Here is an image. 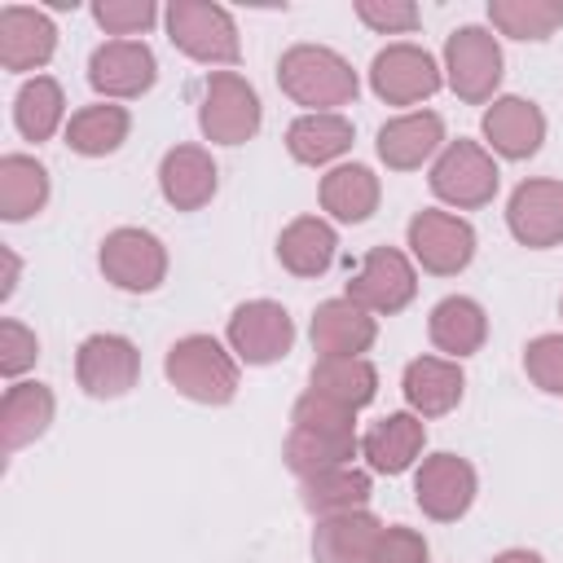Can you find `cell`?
<instances>
[{"instance_id":"1","label":"cell","mask_w":563,"mask_h":563,"mask_svg":"<svg viewBox=\"0 0 563 563\" xmlns=\"http://www.w3.org/2000/svg\"><path fill=\"white\" fill-rule=\"evenodd\" d=\"M361 449V435H356V422H352V409L317 396V391H303L290 409V431H286V444H282V457L286 466L308 479L317 471H334V466H352Z\"/></svg>"},{"instance_id":"2","label":"cell","mask_w":563,"mask_h":563,"mask_svg":"<svg viewBox=\"0 0 563 563\" xmlns=\"http://www.w3.org/2000/svg\"><path fill=\"white\" fill-rule=\"evenodd\" d=\"M277 88L295 106H308V114H334V106H347L361 84L343 53L325 44H295L277 62Z\"/></svg>"},{"instance_id":"3","label":"cell","mask_w":563,"mask_h":563,"mask_svg":"<svg viewBox=\"0 0 563 563\" xmlns=\"http://www.w3.org/2000/svg\"><path fill=\"white\" fill-rule=\"evenodd\" d=\"M167 383L198 405H229L238 396V356L211 334H185L167 347Z\"/></svg>"},{"instance_id":"4","label":"cell","mask_w":563,"mask_h":563,"mask_svg":"<svg viewBox=\"0 0 563 563\" xmlns=\"http://www.w3.org/2000/svg\"><path fill=\"white\" fill-rule=\"evenodd\" d=\"M167 40L194 57V62H207V66H233L242 44H238V26L229 18V9L220 4H202V0H172L167 13Z\"/></svg>"},{"instance_id":"5","label":"cell","mask_w":563,"mask_h":563,"mask_svg":"<svg viewBox=\"0 0 563 563\" xmlns=\"http://www.w3.org/2000/svg\"><path fill=\"white\" fill-rule=\"evenodd\" d=\"M260 92L238 75V70H211L202 84V106H198V128L216 145H242L260 132Z\"/></svg>"},{"instance_id":"6","label":"cell","mask_w":563,"mask_h":563,"mask_svg":"<svg viewBox=\"0 0 563 563\" xmlns=\"http://www.w3.org/2000/svg\"><path fill=\"white\" fill-rule=\"evenodd\" d=\"M497 180H501V172H497L493 154L466 136L449 141L440 150V158L431 163V194L457 211H475V207L493 202Z\"/></svg>"},{"instance_id":"7","label":"cell","mask_w":563,"mask_h":563,"mask_svg":"<svg viewBox=\"0 0 563 563\" xmlns=\"http://www.w3.org/2000/svg\"><path fill=\"white\" fill-rule=\"evenodd\" d=\"M444 79L471 106L493 101V92L501 84V44H497V35L488 26H457L444 40Z\"/></svg>"},{"instance_id":"8","label":"cell","mask_w":563,"mask_h":563,"mask_svg":"<svg viewBox=\"0 0 563 563\" xmlns=\"http://www.w3.org/2000/svg\"><path fill=\"white\" fill-rule=\"evenodd\" d=\"M97 264H101L106 282H114L119 290L150 295L167 277V246L150 229H114V233H106Z\"/></svg>"},{"instance_id":"9","label":"cell","mask_w":563,"mask_h":563,"mask_svg":"<svg viewBox=\"0 0 563 563\" xmlns=\"http://www.w3.org/2000/svg\"><path fill=\"white\" fill-rule=\"evenodd\" d=\"M413 295H418V273H413L409 255L396 251V246H374V251H365L361 268H356L352 282H347V299L361 303V308L374 312V317L400 312Z\"/></svg>"},{"instance_id":"10","label":"cell","mask_w":563,"mask_h":563,"mask_svg":"<svg viewBox=\"0 0 563 563\" xmlns=\"http://www.w3.org/2000/svg\"><path fill=\"white\" fill-rule=\"evenodd\" d=\"M409 255L435 273V277H453L462 273L471 260H475V229L453 216V211H435V207H422L413 220H409Z\"/></svg>"},{"instance_id":"11","label":"cell","mask_w":563,"mask_h":563,"mask_svg":"<svg viewBox=\"0 0 563 563\" xmlns=\"http://www.w3.org/2000/svg\"><path fill=\"white\" fill-rule=\"evenodd\" d=\"M229 352L246 365H273L290 352L295 343V321L282 303L273 299H251V303H238L233 317H229Z\"/></svg>"},{"instance_id":"12","label":"cell","mask_w":563,"mask_h":563,"mask_svg":"<svg viewBox=\"0 0 563 563\" xmlns=\"http://www.w3.org/2000/svg\"><path fill=\"white\" fill-rule=\"evenodd\" d=\"M75 378L97 400H119L141 378V352L123 334H88L75 352Z\"/></svg>"},{"instance_id":"13","label":"cell","mask_w":563,"mask_h":563,"mask_svg":"<svg viewBox=\"0 0 563 563\" xmlns=\"http://www.w3.org/2000/svg\"><path fill=\"white\" fill-rule=\"evenodd\" d=\"M475 466L457 453H431L422 457L418 475H413V501L427 519L435 523H453L471 510L475 501Z\"/></svg>"},{"instance_id":"14","label":"cell","mask_w":563,"mask_h":563,"mask_svg":"<svg viewBox=\"0 0 563 563\" xmlns=\"http://www.w3.org/2000/svg\"><path fill=\"white\" fill-rule=\"evenodd\" d=\"M444 84L435 57L418 44H387L383 53H374L369 62V88L387 101V106H413L427 101L435 88Z\"/></svg>"},{"instance_id":"15","label":"cell","mask_w":563,"mask_h":563,"mask_svg":"<svg viewBox=\"0 0 563 563\" xmlns=\"http://www.w3.org/2000/svg\"><path fill=\"white\" fill-rule=\"evenodd\" d=\"M154 79H158V62L145 40H106L88 57V84L110 101L141 97L154 88Z\"/></svg>"},{"instance_id":"16","label":"cell","mask_w":563,"mask_h":563,"mask_svg":"<svg viewBox=\"0 0 563 563\" xmlns=\"http://www.w3.org/2000/svg\"><path fill=\"white\" fill-rule=\"evenodd\" d=\"M506 224H510L519 246H532V251L559 246L563 242V180L537 176V180L515 185L510 207H506Z\"/></svg>"},{"instance_id":"17","label":"cell","mask_w":563,"mask_h":563,"mask_svg":"<svg viewBox=\"0 0 563 563\" xmlns=\"http://www.w3.org/2000/svg\"><path fill=\"white\" fill-rule=\"evenodd\" d=\"M308 334H312L317 356H361V352L374 347L378 321H374V312H365L361 303H352V299L343 295V299L317 303Z\"/></svg>"},{"instance_id":"18","label":"cell","mask_w":563,"mask_h":563,"mask_svg":"<svg viewBox=\"0 0 563 563\" xmlns=\"http://www.w3.org/2000/svg\"><path fill=\"white\" fill-rule=\"evenodd\" d=\"M57 53V26L48 13L26 4L0 9V66L4 70H40Z\"/></svg>"},{"instance_id":"19","label":"cell","mask_w":563,"mask_h":563,"mask_svg":"<svg viewBox=\"0 0 563 563\" xmlns=\"http://www.w3.org/2000/svg\"><path fill=\"white\" fill-rule=\"evenodd\" d=\"M484 136L501 158H532L545 141V114L528 97H493L484 110Z\"/></svg>"},{"instance_id":"20","label":"cell","mask_w":563,"mask_h":563,"mask_svg":"<svg viewBox=\"0 0 563 563\" xmlns=\"http://www.w3.org/2000/svg\"><path fill=\"white\" fill-rule=\"evenodd\" d=\"M220 172L202 145H176L158 163V189L176 211H198L216 198Z\"/></svg>"},{"instance_id":"21","label":"cell","mask_w":563,"mask_h":563,"mask_svg":"<svg viewBox=\"0 0 563 563\" xmlns=\"http://www.w3.org/2000/svg\"><path fill=\"white\" fill-rule=\"evenodd\" d=\"M444 145H449L444 141V119L431 114V110H413V114H400V119L378 128V158L391 172H413Z\"/></svg>"},{"instance_id":"22","label":"cell","mask_w":563,"mask_h":563,"mask_svg":"<svg viewBox=\"0 0 563 563\" xmlns=\"http://www.w3.org/2000/svg\"><path fill=\"white\" fill-rule=\"evenodd\" d=\"M462 387H466L462 365L449 356H413L400 378V391L418 418H440V413L457 409Z\"/></svg>"},{"instance_id":"23","label":"cell","mask_w":563,"mask_h":563,"mask_svg":"<svg viewBox=\"0 0 563 563\" xmlns=\"http://www.w3.org/2000/svg\"><path fill=\"white\" fill-rule=\"evenodd\" d=\"M422 444H427V427H422V418L409 409H400V413H387V418H378L365 435H361V453H365V462H369V471H378V475H400V471H409L413 462H418V453H422Z\"/></svg>"},{"instance_id":"24","label":"cell","mask_w":563,"mask_h":563,"mask_svg":"<svg viewBox=\"0 0 563 563\" xmlns=\"http://www.w3.org/2000/svg\"><path fill=\"white\" fill-rule=\"evenodd\" d=\"M378 537H383V523L369 510L330 515V519H317L312 559L317 563H369Z\"/></svg>"},{"instance_id":"25","label":"cell","mask_w":563,"mask_h":563,"mask_svg":"<svg viewBox=\"0 0 563 563\" xmlns=\"http://www.w3.org/2000/svg\"><path fill=\"white\" fill-rule=\"evenodd\" d=\"M53 409H57V400L44 383H13L0 400V444H4V453H18L22 444L40 440L53 422Z\"/></svg>"},{"instance_id":"26","label":"cell","mask_w":563,"mask_h":563,"mask_svg":"<svg viewBox=\"0 0 563 563\" xmlns=\"http://www.w3.org/2000/svg\"><path fill=\"white\" fill-rule=\"evenodd\" d=\"M352 141H356L352 119H343L339 110L334 114H299L286 128V150L303 167H325V163L343 158L352 150Z\"/></svg>"},{"instance_id":"27","label":"cell","mask_w":563,"mask_h":563,"mask_svg":"<svg viewBox=\"0 0 563 563\" xmlns=\"http://www.w3.org/2000/svg\"><path fill=\"white\" fill-rule=\"evenodd\" d=\"M339 255V238L321 216H299L277 238V260L295 277H321Z\"/></svg>"},{"instance_id":"28","label":"cell","mask_w":563,"mask_h":563,"mask_svg":"<svg viewBox=\"0 0 563 563\" xmlns=\"http://www.w3.org/2000/svg\"><path fill=\"white\" fill-rule=\"evenodd\" d=\"M427 334H431V343H435L440 352H449V361H462V356H471V352L484 347V339H488V317H484V308H479L475 299L449 295V299H440V303L431 308Z\"/></svg>"},{"instance_id":"29","label":"cell","mask_w":563,"mask_h":563,"mask_svg":"<svg viewBox=\"0 0 563 563\" xmlns=\"http://www.w3.org/2000/svg\"><path fill=\"white\" fill-rule=\"evenodd\" d=\"M308 391L343 405V409H361L374 400L378 391V369L365 356H317L312 374H308Z\"/></svg>"},{"instance_id":"30","label":"cell","mask_w":563,"mask_h":563,"mask_svg":"<svg viewBox=\"0 0 563 563\" xmlns=\"http://www.w3.org/2000/svg\"><path fill=\"white\" fill-rule=\"evenodd\" d=\"M299 501L308 515L330 519V515H352L369 506V475L361 466H334L299 479Z\"/></svg>"},{"instance_id":"31","label":"cell","mask_w":563,"mask_h":563,"mask_svg":"<svg viewBox=\"0 0 563 563\" xmlns=\"http://www.w3.org/2000/svg\"><path fill=\"white\" fill-rule=\"evenodd\" d=\"M378 176L365 163H339L321 176V207L343 220V224H361L378 211Z\"/></svg>"},{"instance_id":"32","label":"cell","mask_w":563,"mask_h":563,"mask_svg":"<svg viewBox=\"0 0 563 563\" xmlns=\"http://www.w3.org/2000/svg\"><path fill=\"white\" fill-rule=\"evenodd\" d=\"M128 128H132V114L114 101H97V106H84L70 114L66 123V145L84 158H101V154H114L123 141H128Z\"/></svg>"},{"instance_id":"33","label":"cell","mask_w":563,"mask_h":563,"mask_svg":"<svg viewBox=\"0 0 563 563\" xmlns=\"http://www.w3.org/2000/svg\"><path fill=\"white\" fill-rule=\"evenodd\" d=\"M48 202V172L31 154H4L0 158V216L26 220Z\"/></svg>"},{"instance_id":"34","label":"cell","mask_w":563,"mask_h":563,"mask_svg":"<svg viewBox=\"0 0 563 563\" xmlns=\"http://www.w3.org/2000/svg\"><path fill=\"white\" fill-rule=\"evenodd\" d=\"M66 119V97L53 75H35L13 97V123L26 141H48Z\"/></svg>"},{"instance_id":"35","label":"cell","mask_w":563,"mask_h":563,"mask_svg":"<svg viewBox=\"0 0 563 563\" xmlns=\"http://www.w3.org/2000/svg\"><path fill=\"white\" fill-rule=\"evenodd\" d=\"M488 22L510 40H550L563 26L559 0H488Z\"/></svg>"},{"instance_id":"36","label":"cell","mask_w":563,"mask_h":563,"mask_svg":"<svg viewBox=\"0 0 563 563\" xmlns=\"http://www.w3.org/2000/svg\"><path fill=\"white\" fill-rule=\"evenodd\" d=\"M523 369L541 391L563 396V334H537L523 347Z\"/></svg>"},{"instance_id":"37","label":"cell","mask_w":563,"mask_h":563,"mask_svg":"<svg viewBox=\"0 0 563 563\" xmlns=\"http://www.w3.org/2000/svg\"><path fill=\"white\" fill-rule=\"evenodd\" d=\"M92 18L110 35H141V31L154 26L158 9H154V0H97L92 4Z\"/></svg>"},{"instance_id":"38","label":"cell","mask_w":563,"mask_h":563,"mask_svg":"<svg viewBox=\"0 0 563 563\" xmlns=\"http://www.w3.org/2000/svg\"><path fill=\"white\" fill-rule=\"evenodd\" d=\"M356 18L378 35H409L418 26V9L409 0H356Z\"/></svg>"},{"instance_id":"39","label":"cell","mask_w":563,"mask_h":563,"mask_svg":"<svg viewBox=\"0 0 563 563\" xmlns=\"http://www.w3.org/2000/svg\"><path fill=\"white\" fill-rule=\"evenodd\" d=\"M35 356H40V339H35V330H26L22 321H0V374H9V378H18V374H26L31 365H35Z\"/></svg>"},{"instance_id":"40","label":"cell","mask_w":563,"mask_h":563,"mask_svg":"<svg viewBox=\"0 0 563 563\" xmlns=\"http://www.w3.org/2000/svg\"><path fill=\"white\" fill-rule=\"evenodd\" d=\"M369 563H427V537L405 523H391V528H383Z\"/></svg>"},{"instance_id":"41","label":"cell","mask_w":563,"mask_h":563,"mask_svg":"<svg viewBox=\"0 0 563 563\" xmlns=\"http://www.w3.org/2000/svg\"><path fill=\"white\" fill-rule=\"evenodd\" d=\"M0 255H4V286H0V295L9 299L13 286H18V255H13V251H0Z\"/></svg>"},{"instance_id":"42","label":"cell","mask_w":563,"mask_h":563,"mask_svg":"<svg viewBox=\"0 0 563 563\" xmlns=\"http://www.w3.org/2000/svg\"><path fill=\"white\" fill-rule=\"evenodd\" d=\"M493 563H541V554H532V550H501Z\"/></svg>"},{"instance_id":"43","label":"cell","mask_w":563,"mask_h":563,"mask_svg":"<svg viewBox=\"0 0 563 563\" xmlns=\"http://www.w3.org/2000/svg\"><path fill=\"white\" fill-rule=\"evenodd\" d=\"M559 308H563V303H559Z\"/></svg>"}]
</instances>
